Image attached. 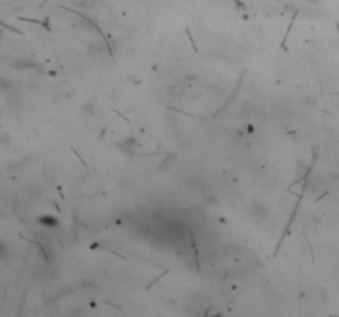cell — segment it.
<instances>
[{"instance_id":"6da1fadb","label":"cell","mask_w":339,"mask_h":317,"mask_svg":"<svg viewBox=\"0 0 339 317\" xmlns=\"http://www.w3.org/2000/svg\"><path fill=\"white\" fill-rule=\"evenodd\" d=\"M7 255H8V246L0 240V258H5Z\"/></svg>"}]
</instances>
